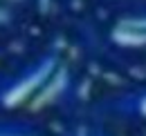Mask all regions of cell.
<instances>
[{
    "instance_id": "obj_1",
    "label": "cell",
    "mask_w": 146,
    "mask_h": 136,
    "mask_svg": "<svg viewBox=\"0 0 146 136\" xmlns=\"http://www.w3.org/2000/svg\"><path fill=\"white\" fill-rule=\"evenodd\" d=\"M54 67H56V60L52 56L43 58L38 65H34L29 71H25L14 85H9V89L2 94V103L7 107H18L23 103H27L29 98H34V94L50 78V74L54 71Z\"/></svg>"
}]
</instances>
